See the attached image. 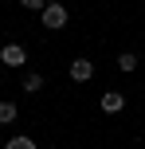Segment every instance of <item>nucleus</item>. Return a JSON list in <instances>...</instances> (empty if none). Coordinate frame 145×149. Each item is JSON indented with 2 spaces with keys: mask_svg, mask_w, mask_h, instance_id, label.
<instances>
[{
  "mask_svg": "<svg viewBox=\"0 0 145 149\" xmlns=\"http://www.w3.org/2000/svg\"><path fill=\"white\" fill-rule=\"evenodd\" d=\"M39 20H43V28L59 31V28H67V8H63L59 0H47V8L39 12Z\"/></svg>",
  "mask_w": 145,
  "mask_h": 149,
  "instance_id": "f257e3e1",
  "label": "nucleus"
},
{
  "mask_svg": "<svg viewBox=\"0 0 145 149\" xmlns=\"http://www.w3.org/2000/svg\"><path fill=\"white\" fill-rule=\"evenodd\" d=\"M24 59H28V51H24L20 43H4L0 47V63H4V67H24Z\"/></svg>",
  "mask_w": 145,
  "mask_h": 149,
  "instance_id": "f03ea898",
  "label": "nucleus"
},
{
  "mask_svg": "<svg viewBox=\"0 0 145 149\" xmlns=\"http://www.w3.org/2000/svg\"><path fill=\"white\" fill-rule=\"evenodd\" d=\"M71 79H75V82H90L94 79V63L90 59H75V63H71Z\"/></svg>",
  "mask_w": 145,
  "mask_h": 149,
  "instance_id": "7ed1b4c3",
  "label": "nucleus"
},
{
  "mask_svg": "<svg viewBox=\"0 0 145 149\" xmlns=\"http://www.w3.org/2000/svg\"><path fill=\"white\" fill-rule=\"evenodd\" d=\"M102 110H106V114L126 110V94H118V90H106V94H102Z\"/></svg>",
  "mask_w": 145,
  "mask_h": 149,
  "instance_id": "20e7f679",
  "label": "nucleus"
},
{
  "mask_svg": "<svg viewBox=\"0 0 145 149\" xmlns=\"http://www.w3.org/2000/svg\"><path fill=\"white\" fill-rule=\"evenodd\" d=\"M24 90H28V94H35V90H43V74H35V71H31L28 79H24Z\"/></svg>",
  "mask_w": 145,
  "mask_h": 149,
  "instance_id": "39448f33",
  "label": "nucleus"
},
{
  "mask_svg": "<svg viewBox=\"0 0 145 149\" xmlns=\"http://www.w3.org/2000/svg\"><path fill=\"white\" fill-rule=\"evenodd\" d=\"M16 122V102H0V126Z\"/></svg>",
  "mask_w": 145,
  "mask_h": 149,
  "instance_id": "423d86ee",
  "label": "nucleus"
},
{
  "mask_svg": "<svg viewBox=\"0 0 145 149\" xmlns=\"http://www.w3.org/2000/svg\"><path fill=\"white\" fill-rule=\"evenodd\" d=\"M133 67H137V55H130V51L118 55V71H133Z\"/></svg>",
  "mask_w": 145,
  "mask_h": 149,
  "instance_id": "0eeeda50",
  "label": "nucleus"
},
{
  "mask_svg": "<svg viewBox=\"0 0 145 149\" xmlns=\"http://www.w3.org/2000/svg\"><path fill=\"white\" fill-rule=\"evenodd\" d=\"M4 149H35V141H31V137H24V134H20V137H12V141H8Z\"/></svg>",
  "mask_w": 145,
  "mask_h": 149,
  "instance_id": "6e6552de",
  "label": "nucleus"
},
{
  "mask_svg": "<svg viewBox=\"0 0 145 149\" xmlns=\"http://www.w3.org/2000/svg\"><path fill=\"white\" fill-rule=\"evenodd\" d=\"M20 4H24V8H31V12H43L47 0H20Z\"/></svg>",
  "mask_w": 145,
  "mask_h": 149,
  "instance_id": "1a4fd4ad",
  "label": "nucleus"
}]
</instances>
